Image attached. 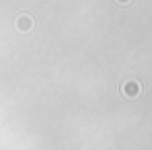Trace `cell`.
I'll return each instance as SVG.
<instances>
[{
	"mask_svg": "<svg viewBox=\"0 0 152 150\" xmlns=\"http://www.w3.org/2000/svg\"><path fill=\"white\" fill-rule=\"evenodd\" d=\"M121 94L125 98H137L142 96V83L135 79H127L125 83H121Z\"/></svg>",
	"mask_w": 152,
	"mask_h": 150,
	"instance_id": "obj_1",
	"label": "cell"
},
{
	"mask_svg": "<svg viewBox=\"0 0 152 150\" xmlns=\"http://www.w3.org/2000/svg\"><path fill=\"white\" fill-rule=\"evenodd\" d=\"M17 29H19V31H23V34L31 31V29H34V19H31V17H27V15L17 17Z\"/></svg>",
	"mask_w": 152,
	"mask_h": 150,
	"instance_id": "obj_2",
	"label": "cell"
},
{
	"mask_svg": "<svg viewBox=\"0 0 152 150\" xmlns=\"http://www.w3.org/2000/svg\"><path fill=\"white\" fill-rule=\"evenodd\" d=\"M117 2H119V4H129L131 0H117Z\"/></svg>",
	"mask_w": 152,
	"mask_h": 150,
	"instance_id": "obj_3",
	"label": "cell"
}]
</instances>
